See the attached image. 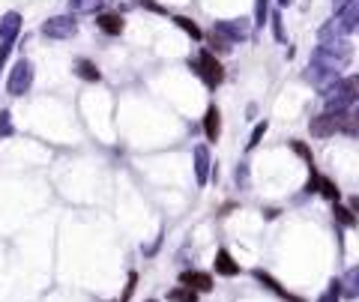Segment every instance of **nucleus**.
<instances>
[{"label":"nucleus","mask_w":359,"mask_h":302,"mask_svg":"<svg viewBox=\"0 0 359 302\" xmlns=\"http://www.w3.org/2000/svg\"><path fill=\"white\" fill-rule=\"evenodd\" d=\"M9 51H13V45H3V42H0V69H3V63H6Z\"/></svg>","instance_id":"31"},{"label":"nucleus","mask_w":359,"mask_h":302,"mask_svg":"<svg viewBox=\"0 0 359 302\" xmlns=\"http://www.w3.org/2000/svg\"><path fill=\"white\" fill-rule=\"evenodd\" d=\"M174 24L180 27V30H186V33L189 36H192V39H201L204 33H201V27H198L195 22H192V18H183V15H174Z\"/></svg>","instance_id":"21"},{"label":"nucleus","mask_w":359,"mask_h":302,"mask_svg":"<svg viewBox=\"0 0 359 302\" xmlns=\"http://www.w3.org/2000/svg\"><path fill=\"white\" fill-rule=\"evenodd\" d=\"M75 75L84 78V81H99V78H102V72L96 69V63H93V60H87V57L75 60Z\"/></svg>","instance_id":"16"},{"label":"nucleus","mask_w":359,"mask_h":302,"mask_svg":"<svg viewBox=\"0 0 359 302\" xmlns=\"http://www.w3.org/2000/svg\"><path fill=\"white\" fill-rule=\"evenodd\" d=\"M338 27H342V33L347 36V33H353L356 30V24H359V0H353V3H347L342 13H338Z\"/></svg>","instance_id":"11"},{"label":"nucleus","mask_w":359,"mask_h":302,"mask_svg":"<svg viewBox=\"0 0 359 302\" xmlns=\"http://www.w3.org/2000/svg\"><path fill=\"white\" fill-rule=\"evenodd\" d=\"M317 192L326 195L329 200H333V204H338V200H342V192H338V186H335L329 177H317Z\"/></svg>","instance_id":"17"},{"label":"nucleus","mask_w":359,"mask_h":302,"mask_svg":"<svg viewBox=\"0 0 359 302\" xmlns=\"http://www.w3.org/2000/svg\"><path fill=\"white\" fill-rule=\"evenodd\" d=\"M291 147H294V153L296 156H303L305 159V165H308V170H314V159H312V150H308L303 141H291Z\"/></svg>","instance_id":"25"},{"label":"nucleus","mask_w":359,"mask_h":302,"mask_svg":"<svg viewBox=\"0 0 359 302\" xmlns=\"http://www.w3.org/2000/svg\"><path fill=\"white\" fill-rule=\"evenodd\" d=\"M321 96H324L329 114H342V111H351V105L356 102V96H359V78H356V75L338 78L335 84H329L326 90H321Z\"/></svg>","instance_id":"1"},{"label":"nucleus","mask_w":359,"mask_h":302,"mask_svg":"<svg viewBox=\"0 0 359 302\" xmlns=\"http://www.w3.org/2000/svg\"><path fill=\"white\" fill-rule=\"evenodd\" d=\"M13 135V114L9 111H0V141Z\"/></svg>","instance_id":"27"},{"label":"nucleus","mask_w":359,"mask_h":302,"mask_svg":"<svg viewBox=\"0 0 359 302\" xmlns=\"http://www.w3.org/2000/svg\"><path fill=\"white\" fill-rule=\"evenodd\" d=\"M207 39H209V45H213V48H216V51H218V54H228V51H231V48H234V45H231V42H228V39H225V36H218V33H216V30H209V36H207Z\"/></svg>","instance_id":"22"},{"label":"nucleus","mask_w":359,"mask_h":302,"mask_svg":"<svg viewBox=\"0 0 359 302\" xmlns=\"http://www.w3.org/2000/svg\"><path fill=\"white\" fill-rule=\"evenodd\" d=\"M216 273L225 276V278L239 276V264L231 257V251H228V248H218V251H216Z\"/></svg>","instance_id":"12"},{"label":"nucleus","mask_w":359,"mask_h":302,"mask_svg":"<svg viewBox=\"0 0 359 302\" xmlns=\"http://www.w3.org/2000/svg\"><path fill=\"white\" fill-rule=\"evenodd\" d=\"M234 180H237L239 189H248V183H252V177H248V162H239V165H237Z\"/></svg>","instance_id":"26"},{"label":"nucleus","mask_w":359,"mask_h":302,"mask_svg":"<svg viewBox=\"0 0 359 302\" xmlns=\"http://www.w3.org/2000/svg\"><path fill=\"white\" fill-rule=\"evenodd\" d=\"M213 30H216L218 36H225L231 45L246 42L248 33H252V27H248L246 18H228V22H216V27H213Z\"/></svg>","instance_id":"6"},{"label":"nucleus","mask_w":359,"mask_h":302,"mask_svg":"<svg viewBox=\"0 0 359 302\" xmlns=\"http://www.w3.org/2000/svg\"><path fill=\"white\" fill-rule=\"evenodd\" d=\"M347 3H353V0H333V6H335V15H338V13H342V9H344Z\"/></svg>","instance_id":"32"},{"label":"nucleus","mask_w":359,"mask_h":302,"mask_svg":"<svg viewBox=\"0 0 359 302\" xmlns=\"http://www.w3.org/2000/svg\"><path fill=\"white\" fill-rule=\"evenodd\" d=\"M356 278H359V269L356 267H351L347 269V276H344V281H342V296H347V299H356Z\"/></svg>","instance_id":"18"},{"label":"nucleus","mask_w":359,"mask_h":302,"mask_svg":"<svg viewBox=\"0 0 359 302\" xmlns=\"http://www.w3.org/2000/svg\"><path fill=\"white\" fill-rule=\"evenodd\" d=\"M192 156H195V180H198V186H207L209 183V168H213V162H209V150L204 144H198L192 150Z\"/></svg>","instance_id":"10"},{"label":"nucleus","mask_w":359,"mask_h":302,"mask_svg":"<svg viewBox=\"0 0 359 302\" xmlns=\"http://www.w3.org/2000/svg\"><path fill=\"white\" fill-rule=\"evenodd\" d=\"M99 3L102 0H69V9H75V13H96Z\"/></svg>","instance_id":"24"},{"label":"nucleus","mask_w":359,"mask_h":302,"mask_svg":"<svg viewBox=\"0 0 359 302\" xmlns=\"http://www.w3.org/2000/svg\"><path fill=\"white\" fill-rule=\"evenodd\" d=\"M180 285L195 290V294H209V290H213V278L207 273H198V269H186V273L180 276Z\"/></svg>","instance_id":"8"},{"label":"nucleus","mask_w":359,"mask_h":302,"mask_svg":"<svg viewBox=\"0 0 359 302\" xmlns=\"http://www.w3.org/2000/svg\"><path fill=\"white\" fill-rule=\"evenodd\" d=\"M269 18V0H255V24L264 27Z\"/></svg>","instance_id":"23"},{"label":"nucleus","mask_w":359,"mask_h":302,"mask_svg":"<svg viewBox=\"0 0 359 302\" xmlns=\"http://www.w3.org/2000/svg\"><path fill=\"white\" fill-rule=\"evenodd\" d=\"M333 216H335L338 221H342L344 228H356V216H353V209H351V207L335 204V207H333Z\"/></svg>","instance_id":"20"},{"label":"nucleus","mask_w":359,"mask_h":302,"mask_svg":"<svg viewBox=\"0 0 359 302\" xmlns=\"http://www.w3.org/2000/svg\"><path fill=\"white\" fill-rule=\"evenodd\" d=\"M42 33L48 39H72L78 33V22L72 15H54L42 24Z\"/></svg>","instance_id":"5"},{"label":"nucleus","mask_w":359,"mask_h":302,"mask_svg":"<svg viewBox=\"0 0 359 302\" xmlns=\"http://www.w3.org/2000/svg\"><path fill=\"white\" fill-rule=\"evenodd\" d=\"M168 302H198V294L180 285V287H174V290H168Z\"/></svg>","instance_id":"19"},{"label":"nucleus","mask_w":359,"mask_h":302,"mask_svg":"<svg viewBox=\"0 0 359 302\" xmlns=\"http://www.w3.org/2000/svg\"><path fill=\"white\" fill-rule=\"evenodd\" d=\"M147 302H156V299H147Z\"/></svg>","instance_id":"34"},{"label":"nucleus","mask_w":359,"mask_h":302,"mask_svg":"<svg viewBox=\"0 0 359 302\" xmlns=\"http://www.w3.org/2000/svg\"><path fill=\"white\" fill-rule=\"evenodd\" d=\"M257 281H261V285L264 287H269V290H273V294H278V296H282V299H287V302H303V299H296V296H291V294H287V290L282 287V285H278V281L273 278V276H269V273H264V269H255V273H252Z\"/></svg>","instance_id":"14"},{"label":"nucleus","mask_w":359,"mask_h":302,"mask_svg":"<svg viewBox=\"0 0 359 302\" xmlns=\"http://www.w3.org/2000/svg\"><path fill=\"white\" fill-rule=\"evenodd\" d=\"M204 132H207L209 141H218V132H222V114H218L216 105H209L207 114H204Z\"/></svg>","instance_id":"13"},{"label":"nucleus","mask_w":359,"mask_h":302,"mask_svg":"<svg viewBox=\"0 0 359 302\" xmlns=\"http://www.w3.org/2000/svg\"><path fill=\"white\" fill-rule=\"evenodd\" d=\"M30 87H33V63L30 60H18L13 66V72H9L6 90H9V96H24Z\"/></svg>","instance_id":"3"},{"label":"nucleus","mask_w":359,"mask_h":302,"mask_svg":"<svg viewBox=\"0 0 359 302\" xmlns=\"http://www.w3.org/2000/svg\"><path fill=\"white\" fill-rule=\"evenodd\" d=\"M18 33H22V15L18 13H6L3 18H0V42L3 45H13Z\"/></svg>","instance_id":"9"},{"label":"nucleus","mask_w":359,"mask_h":302,"mask_svg":"<svg viewBox=\"0 0 359 302\" xmlns=\"http://www.w3.org/2000/svg\"><path fill=\"white\" fill-rule=\"evenodd\" d=\"M96 27L102 30V33H108V36H120L123 33V18L114 15V13H105V15L96 18Z\"/></svg>","instance_id":"15"},{"label":"nucleus","mask_w":359,"mask_h":302,"mask_svg":"<svg viewBox=\"0 0 359 302\" xmlns=\"http://www.w3.org/2000/svg\"><path fill=\"white\" fill-rule=\"evenodd\" d=\"M269 22H273V33H276V39H278V42H285V27H282V15H278V13H273V15H269Z\"/></svg>","instance_id":"29"},{"label":"nucleus","mask_w":359,"mask_h":302,"mask_svg":"<svg viewBox=\"0 0 359 302\" xmlns=\"http://www.w3.org/2000/svg\"><path fill=\"white\" fill-rule=\"evenodd\" d=\"M294 3V0H278V6H291Z\"/></svg>","instance_id":"33"},{"label":"nucleus","mask_w":359,"mask_h":302,"mask_svg":"<svg viewBox=\"0 0 359 302\" xmlns=\"http://www.w3.org/2000/svg\"><path fill=\"white\" fill-rule=\"evenodd\" d=\"M338 78H342V72H335V69H326L321 63H308V72H305V81H312L314 87L326 90L329 84H335Z\"/></svg>","instance_id":"7"},{"label":"nucleus","mask_w":359,"mask_h":302,"mask_svg":"<svg viewBox=\"0 0 359 302\" xmlns=\"http://www.w3.org/2000/svg\"><path fill=\"white\" fill-rule=\"evenodd\" d=\"M344 114H347V111H342V114H329V111H324V114L312 117V123H308V129H312V135H314V138H329V135L342 132Z\"/></svg>","instance_id":"4"},{"label":"nucleus","mask_w":359,"mask_h":302,"mask_svg":"<svg viewBox=\"0 0 359 302\" xmlns=\"http://www.w3.org/2000/svg\"><path fill=\"white\" fill-rule=\"evenodd\" d=\"M264 135H266V120L255 126V132H252V138H248V147H246V150H255L257 144H261V138H264Z\"/></svg>","instance_id":"28"},{"label":"nucleus","mask_w":359,"mask_h":302,"mask_svg":"<svg viewBox=\"0 0 359 302\" xmlns=\"http://www.w3.org/2000/svg\"><path fill=\"white\" fill-rule=\"evenodd\" d=\"M192 69L204 78V84H207L209 90H216L218 84L225 81V69H222V63L216 60L213 51H201V54H198V60L192 63Z\"/></svg>","instance_id":"2"},{"label":"nucleus","mask_w":359,"mask_h":302,"mask_svg":"<svg viewBox=\"0 0 359 302\" xmlns=\"http://www.w3.org/2000/svg\"><path fill=\"white\" fill-rule=\"evenodd\" d=\"M135 3H141L144 9H150V13H165V9L159 6V3H153V0H135Z\"/></svg>","instance_id":"30"}]
</instances>
